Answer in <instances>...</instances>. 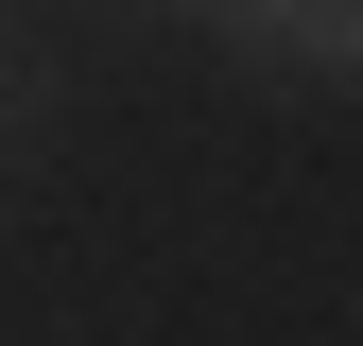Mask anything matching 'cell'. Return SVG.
<instances>
[{
    "mask_svg": "<svg viewBox=\"0 0 363 346\" xmlns=\"http://www.w3.org/2000/svg\"><path fill=\"white\" fill-rule=\"evenodd\" d=\"M294 52H311V69H346V86H363V0H311V18H294Z\"/></svg>",
    "mask_w": 363,
    "mask_h": 346,
    "instance_id": "1",
    "label": "cell"
},
{
    "mask_svg": "<svg viewBox=\"0 0 363 346\" xmlns=\"http://www.w3.org/2000/svg\"><path fill=\"white\" fill-rule=\"evenodd\" d=\"M225 18H242V35H294V18H311V0H225Z\"/></svg>",
    "mask_w": 363,
    "mask_h": 346,
    "instance_id": "2",
    "label": "cell"
}]
</instances>
